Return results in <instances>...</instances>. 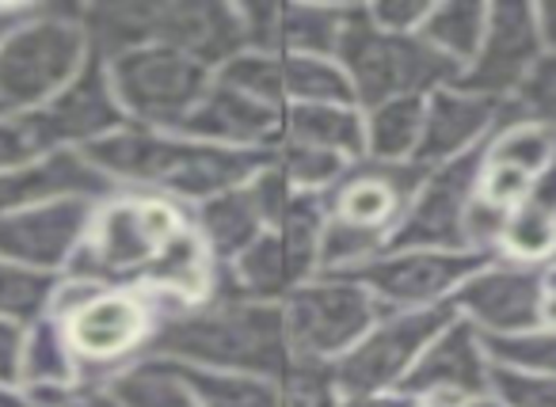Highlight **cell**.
Here are the masks:
<instances>
[{
  "label": "cell",
  "instance_id": "cell-33",
  "mask_svg": "<svg viewBox=\"0 0 556 407\" xmlns=\"http://www.w3.org/2000/svg\"><path fill=\"white\" fill-rule=\"evenodd\" d=\"M58 285H62V275H42V270L0 259V320L24 323V328L39 323L42 316L54 313Z\"/></svg>",
  "mask_w": 556,
  "mask_h": 407
},
{
  "label": "cell",
  "instance_id": "cell-37",
  "mask_svg": "<svg viewBox=\"0 0 556 407\" xmlns=\"http://www.w3.org/2000/svg\"><path fill=\"white\" fill-rule=\"evenodd\" d=\"M484 346L495 369L556 377V328H533L522 331V335H492L484 339Z\"/></svg>",
  "mask_w": 556,
  "mask_h": 407
},
{
  "label": "cell",
  "instance_id": "cell-24",
  "mask_svg": "<svg viewBox=\"0 0 556 407\" xmlns=\"http://www.w3.org/2000/svg\"><path fill=\"white\" fill-rule=\"evenodd\" d=\"M282 141L336 153L351 164L366 161V115L355 103H302L282 111Z\"/></svg>",
  "mask_w": 556,
  "mask_h": 407
},
{
  "label": "cell",
  "instance_id": "cell-28",
  "mask_svg": "<svg viewBox=\"0 0 556 407\" xmlns=\"http://www.w3.org/2000/svg\"><path fill=\"white\" fill-rule=\"evenodd\" d=\"M115 407H202L187 381L156 358H138L123 373L108 377Z\"/></svg>",
  "mask_w": 556,
  "mask_h": 407
},
{
  "label": "cell",
  "instance_id": "cell-22",
  "mask_svg": "<svg viewBox=\"0 0 556 407\" xmlns=\"http://www.w3.org/2000/svg\"><path fill=\"white\" fill-rule=\"evenodd\" d=\"M248 50L282 58H336L348 27V4H240Z\"/></svg>",
  "mask_w": 556,
  "mask_h": 407
},
{
  "label": "cell",
  "instance_id": "cell-13",
  "mask_svg": "<svg viewBox=\"0 0 556 407\" xmlns=\"http://www.w3.org/2000/svg\"><path fill=\"white\" fill-rule=\"evenodd\" d=\"M541 58H545V39H541L538 4L500 0L488 12L484 42H480L469 69L457 77V88L492 96L500 103H515Z\"/></svg>",
  "mask_w": 556,
  "mask_h": 407
},
{
  "label": "cell",
  "instance_id": "cell-19",
  "mask_svg": "<svg viewBox=\"0 0 556 407\" xmlns=\"http://www.w3.org/2000/svg\"><path fill=\"white\" fill-rule=\"evenodd\" d=\"M424 171L427 168H419V164H401V168H386V164L370 161L355 164L332 191H325L328 217L389 244Z\"/></svg>",
  "mask_w": 556,
  "mask_h": 407
},
{
  "label": "cell",
  "instance_id": "cell-29",
  "mask_svg": "<svg viewBox=\"0 0 556 407\" xmlns=\"http://www.w3.org/2000/svg\"><path fill=\"white\" fill-rule=\"evenodd\" d=\"M484 161L538 179L541 171H548L556 164V130L515 111L484 145Z\"/></svg>",
  "mask_w": 556,
  "mask_h": 407
},
{
  "label": "cell",
  "instance_id": "cell-47",
  "mask_svg": "<svg viewBox=\"0 0 556 407\" xmlns=\"http://www.w3.org/2000/svg\"><path fill=\"white\" fill-rule=\"evenodd\" d=\"M0 407H27L24 392H9V389H0Z\"/></svg>",
  "mask_w": 556,
  "mask_h": 407
},
{
  "label": "cell",
  "instance_id": "cell-1",
  "mask_svg": "<svg viewBox=\"0 0 556 407\" xmlns=\"http://www.w3.org/2000/svg\"><path fill=\"white\" fill-rule=\"evenodd\" d=\"M85 153L118 191L156 194L184 209H194L214 194L248 183L275 161V153H240V149L206 145L184 133L141 130V126H123Z\"/></svg>",
  "mask_w": 556,
  "mask_h": 407
},
{
  "label": "cell",
  "instance_id": "cell-46",
  "mask_svg": "<svg viewBox=\"0 0 556 407\" xmlns=\"http://www.w3.org/2000/svg\"><path fill=\"white\" fill-rule=\"evenodd\" d=\"M27 12H31V4H0V42L9 39V31L27 16Z\"/></svg>",
  "mask_w": 556,
  "mask_h": 407
},
{
  "label": "cell",
  "instance_id": "cell-15",
  "mask_svg": "<svg viewBox=\"0 0 556 407\" xmlns=\"http://www.w3.org/2000/svg\"><path fill=\"white\" fill-rule=\"evenodd\" d=\"M492 358H488L484 335L469 320L454 316L439 335L431 339L419 361L412 366L408 381L401 384L404 396L419 404L465 407L472 399L492 396Z\"/></svg>",
  "mask_w": 556,
  "mask_h": 407
},
{
  "label": "cell",
  "instance_id": "cell-38",
  "mask_svg": "<svg viewBox=\"0 0 556 407\" xmlns=\"http://www.w3.org/2000/svg\"><path fill=\"white\" fill-rule=\"evenodd\" d=\"M340 384L328 361L290 358L287 373L278 377V399L282 407H340Z\"/></svg>",
  "mask_w": 556,
  "mask_h": 407
},
{
  "label": "cell",
  "instance_id": "cell-39",
  "mask_svg": "<svg viewBox=\"0 0 556 407\" xmlns=\"http://www.w3.org/2000/svg\"><path fill=\"white\" fill-rule=\"evenodd\" d=\"M42 153H54V149H47L31 111H24V115L0 111V176L24 168L27 161H35Z\"/></svg>",
  "mask_w": 556,
  "mask_h": 407
},
{
  "label": "cell",
  "instance_id": "cell-44",
  "mask_svg": "<svg viewBox=\"0 0 556 407\" xmlns=\"http://www.w3.org/2000/svg\"><path fill=\"white\" fill-rule=\"evenodd\" d=\"M419 399L404 392H343L340 407H416Z\"/></svg>",
  "mask_w": 556,
  "mask_h": 407
},
{
  "label": "cell",
  "instance_id": "cell-40",
  "mask_svg": "<svg viewBox=\"0 0 556 407\" xmlns=\"http://www.w3.org/2000/svg\"><path fill=\"white\" fill-rule=\"evenodd\" d=\"M492 396L507 407H556V377L492 369Z\"/></svg>",
  "mask_w": 556,
  "mask_h": 407
},
{
  "label": "cell",
  "instance_id": "cell-20",
  "mask_svg": "<svg viewBox=\"0 0 556 407\" xmlns=\"http://www.w3.org/2000/svg\"><path fill=\"white\" fill-rule=\"evenodd\" d=\"M123 194L92 161L85 149H54L24 168L0 176V214H16L31 206H54V202H108Z\"/></svg>",
  "mask_w": 556,
  "mask_h": 407
},
{
  "label": "cell",
  "instance_id": "cell-36",
  "mask_svg": "<svg viewBox=\"0 0 556 407\" xmlns=\"http://www.w3.org/2000/svg\"><path fill=\"white\" fill-rule=\"evenodd\" d=\"M222 85L237 88V92L252 96V100L267 103V107L287 111V96H282V54H267V50H240L237 58L214 73Z\"/></svg>",
  "mask_w": 556,
  "mask_h": 407
},
{
  "label": "cell",
  "instance_id": "cell-32",
  "mask_svg": "<svg viewBox=\"0 0 556 407\" xmlns=\"http://www.w3.org/2000/svg\"><path fill=\"white\" fill-rule=\"evenodd\" d=\"M202 407H282L278 384L252 373H222V369H194L168 361Z\"/></svg>",
  "mask_w": 556,
  "mask_h": 407
},
{
  "label": "cell",
  "instance_id": "cell-14",
  "mask_svg": "<svg viewBox=\"0 0 556 407\" xmlns=\"http://www.w3.org/2000/svg\"><path fill=\"white\" fill-rule=\"evenodd\" d=\"M541 301H545V267H522L495 255L477 275L465 278L450 305L480 335L492 339L541 328Z\"/></svg>",
  "mask_w": 556,
  "mask_h": 407
},
{
  "label": "cell",
  "instance_id": "cell-27",
  "mask_svg": "<svg viewBox=\"0 0 556 407\" xmlns=\"http://www.w3.org/2000/svg\"><path fill=\"white\" fill-rule=\"evenodd\" d=\"M363 115H366V161L386 164V168L416 164L419 141H424L427 100H419V96H412V100H389L381 107L363 111Z\"/></svg>",
  "mask_w": 556,
  "mask_h": 407
},
{
  "label": "cell",
  "instance_id": "cell-9",
  "mask_svg": "<svg viewBox=\"0 0 556 407\" xmlns=\"http://www.w3.org/2000/svg\"><path fill=\"white\" fill-rule=\"evenodd\" d=\"M454 316V305L381 313V320L343 358L332 361L340 392H401L419 354Z\"/></svg>",
  "mask_w": 556,
  "mask_h": 407
},
{
  "label": "cell",
  "instance_id": "cell-45",
  "mask_svg": "<svg viewBox=\"0 0 556 407\" xmlns=\"http://www.w3.org/2000/svg\"><path fill=\"white\" fill-rule=\"evenodd\" d=\"M538 24H541V39H545V54H556V0L538 4Z\"/></svg>",
  "mask_w": 556,
  "mask_h": 407
},
{
  "label": "cell",
  "instance_id": "cell-34",
  "mask_svg": "<svg viewBox=\"0 0 556 407\" xmlns=\"http://www.w3.org/2000/svg\"><path fill=\"white\" fill-rule=\"evenodd\" d=\"M282 96H287V107H302V103H355L348 73L340 69L336 58H282Z\"/></svg>",
  "mask_w": 556,
  "mask_h": 407
},
{
  "label": "cell",
  "instance_id": "cell-23",
  "mask_svg": "<svg viewBox=\"0 0 556 407\" xmlns=\"http://www.w3.org/2000/svg\"><path fill=\"white\" fill-rule=\"evenodd\" d=\"M176 133L206 141V145L240 149V153H275L282 145V111L214 77L210 92L202 96L199 107L187 115V123Z\"/></svg>",
  "mask_w": 556,
  "mask_h": 407
},
{
  "label": "cell",
  "instance_id": "cell-31",
  "mask_svg": "<svg viewBox=\"0 0 556 407\" xmlns=\"http://www.w3.org/2000/svg\"><path fill=\"white\" fill-rule=\"evenodd\" d=\"M80 377V366L73 358L65 331L58 323V316H42L39 323L27 328V346H24V389H65Z\"/></svg>",
  "mask_w": 556,
  "mask_h": 407
},
{
  "label": "cell",
  "instance_id": "cell-48",
  "mask_svg": "<svg viewBox=\"0 0 556 407\" xmlns=\"http://www.w3.org/2000/svg\"><path fill=\"white\" fill-rule=\"evenodd\" d=\"M465 407H507V404H500L495 396H484V399H472V404H465Z\"/></svg>",
  "mask_w": 556,
  "mask_h": 407
},
{
  "label": "cell",
  "instance_id": "cell-8",
  "mask_svg": "<svg viewBox=\"0 0 556 407\" xmlns=\"http://www.w3.org/2000/svg\"><path fill=\"white\" fill-rule=\"evenodd\" d=\"M386 308L351 275H317L282 301V320L294 358L328 361L351 351Z\"/></svg>",
  "mask_w": 556,
  "mask_h": 407
},
{
  "label": "cell",
  "instance_id": "cell-5",
  "mask_svg": "<svg viewBox=\"0 0 556 407\" xmlns=\"http://www.w3.org/2000/svg\"><path fill=\"white\" fill-rule=\"evenodd\" d=\"M92 58L77 4H31L0 42V111H39Z\"/></svg>",
  "mask_w": 556,
  "mask_h": 407
},
{
  "label": "cell",
  "instance_id": "cell-11",
  "mask_svg": "<svg viewBox=\"0 0 556 407\" xmlns=\"http://www.w3.org/2000/svg\"><path fill=\"white\" fill-rule=\"evenodd\" d=\"M480 164H484V149L457 156L450 164H439V168H427L412 202L404 206L401 221H396L393 237H389L386 252H401V247L469 252V244H465V214H469V202L477 199Z\"/></svg>",
  "mask_w": 556,
  "mask_h": 407
},
{
  "label": "cell",
  "instance_id": "cell-50",
  "mask_svg": "<svg viewBox=\"0 0 556 407\" xmlns=\"http://www.w3.org/2000/svg\"><path fill=\"white\" fill-rule=\"evenodd\" d=\"M416 407H446V404H416Z\"/></svg>",
  "mask_w": 556,
  "mask_h": 407
},
{
  "label": "cell",
  "instance_id": "cell-26",
  "mask_svg": "<svg viewBox=\"0 0 556 407\" xmlns=\"http://www.w3.org/2000/svg\"><path fill=\"white\" fill-rule=\"evenodd\" d=\"M488 12H492V4H480V0H442V4H431L424 27H419V39L442 62H450L457 73H465L472 58H477L480 42H484Z\"/></svg>",
  "mask_w": 556,
  "mask_h": 407
},
{
  "label": "cell",
  "instance_id": "cell-2",
  "mask_svg": "<svg viewBox=\"0 0 556 407\" xmlns=\"http://www.w3.org/2000/svg\"><path fill=\"white\" fill-rule=\"evenodd\" d=\"M141 358L252 373L278 384L294 354H290L282 305L210 297L191 308H156V328Z\"/></svg>",
  "mask_w": 556,
  "mask_h": 407
},
{
  "label": "cell",
  "instance_id": "cell-17",
  "mask_svg": "<svg viewBox=\"0 0 556 407\" xmlns=\"http://www.w3.org/2000/svg\"><path fill=\"white\" fill-rule=\"evenodd\" d=\"M96 202H54L0 214V259L42 275H65L92 225Z\"/></svg>",
  "mask_w": 556,
  "mask_h": 407
},
{
  "label": "cell",
  "instance_id": "cell-35",
  "mask_svg": "<svg viewBox=\"0 0 556 407\" xmlns=\"http://www.w3.org/2000/svg\"><path fill=\"white\" fill-rule=\"evenodd\" d=\"M275 168H278V176L294 187V191L325 194V191H332V187L340 183L355 164L343 161V156H336V153H325V149L282 141V145L275 149Z\"/></svg>",
  "mask_w": 556,
  "mask_h": 407
},
{
  "label": "cell",
  "instance_id": "cell-25",
  "mask_svg": "<svg viewBox=\"0 0 556 407\" xmlns=\"http://www.w3.org/2000/svg\"><path fill=\"white\" fill-rule=\"evenodd\" d=\"M80 27L88 35L92 54L103 62L118 54H130L153 42L156 0H100V4H77Z\"/></svg>",
  "mask_w": 556,
  "mask_h": 407
},
{
  "label": "cell",
  "instance_id": "cell-4",
  "mask_svg": "<svg viewBox=\"0 0 556 407\" xmlns=\"http://www.w3.org/2000/svg\"><path fill=\"white\" fill-rule=\"evenodd\" d=\"M58 323L85 381H108L141 358L156 328V305L141 290H100L62 275L54 297Z\"/></svg>",
  "mask_w": 556,
  "mask_h": 407
},
{
  "label": "cell",
  "instance_id": "cell-12",
  "mask_svg": "<svg viewBox=\"0 0 556 407\" xmlns=\"http://www.w3.org/2000/svg\"><path fill=\"white\" fill-rule=\"evenodd\" d=\"M290 199H294V187L278 176L275 161H270V168H263L255 179L199 202L194 209H187V217H191V229L206 244L214 267H229L263 232L275 229L282 209L290 206Z\"/></svg>",
  "mask_w": 556,
  "mask_h": 407
},
{
  "label": "cell",
  "instance_id": "cell-30",
  "mask_svg": "<svg viewBox=\"0 0 556 407\" xmlns=\"http://www.w3.org/2000/svg\"><path fill=\"white\" fill-rule=\"evenodd\" d=\"M495 255L522 267H548L556 259V214L533 199H522L515 209H507Z\"/></svg>",
  "mask_w": 556,
  "mask_h": 407
},
{
  "label": "cell",
  "instance_id": "cell-21",
  "mask_svg": "<svg viewBox=\"0 0 556 407\" xmlns=\"http://www.w3.org/2000/svg\"><path fill=\"white\" fill-rule=\"evenodd\" d=\"M153 42L194 58L210 73L248 50V27L240 4L222 0H156Z\"/></svg>",
  "mask_w": 556,
  "mask_h": 407
},
{
  "label": "cell",
  "instance_id": "cell-43",
  "mask_svg": "<svg viewBox=\"0 0 556 407\" xmlns=\"http://www.w3.org/2000/svg\"><path fill=\"white\" fill-rule=\"evenodd\" d=\"M24 346H27L24 323L0 320V389L9 392L24 389Z\"/></svg>",
  "mask_w": 556,
  "mask_h": 407
},
{
  "label": "cell",
  "instance_id": "cell-42",
  "mask_svg": "<svg viewBox=\"0 0 556 407\" xmlns=\"http://www.w3.org/2000/svg\"><path fill=\"white\" fill-rule=\"evenodd\" d=\"M427 12H431V0H378V4H366L370 24L389 35H419Z\"/></svg>",
  "mask_w": 556,
  "mask_h": 407
},
{
  "label": "cell",
  "instance_id": "cell-49",
  "mask_svg": "<svg viewBox=\"0 0 556 407\" xmlns=\"http://www.w3.org/2000/svg\"><path fill=\"white\" fill-rule=\"evenodd\" d=\"M545 285H548V290H556V259L545 267Z\"/></svg>",
  "mask_w": 556,
  "mask_h": 407
},
{
  "label": "cell",
  "instance_id": "cell-18",
  "mask_svg": "<svg viewBox=\"0 0 556 407\" xmlns=\"http://www.w3.org/2000/svg\"><path fill=\"white\" fill-rule=\"evenodd\" d=\"M510 115H515V103H500L492 96H477L457 85L439 88L427 96L424 141H419L416 164L439 168V164H450L465 153H477Z\"/></svg>",
  "mask_w": 556,
  "mask_h": 407
},
{
  "label": "cell",
  "instance_id": "cell-16",
  "mask_svg": "<svg viewBox=\"0 0 556 407\" xmlns=\"http://www.w3.org/2000/svg\"><path fill=\"white\" fill-rule=\"evenodd\" d=\"M31 115L47 149H92L123 126H130L115 96V85H111L108 62L100 54L88 58L85 69L47 107L31 111Z\"/></svg>",
  "mask_w": 556,
  "mask_h": 407
},
{
  "label": "cell",
  "instance_id": "cell-6",
  "mask_svg": "<svg viewBox=\"0 0 556 407\" xmlns=\"http://www.w3.org/2000/svg\"><path fill=\"white\" fill-rule=\"evenodd\" d=\"M336 62L348 73L358 111L381 107L389 100H412V96L427 100L462 77L419 35H389L374 27L366 4H348V27H343Z\"/></svg>",
  "mask_w": 556,
  "mask_h": 407
},
{
  "label": "cell",
  "instance_id": "cell-10",
  "mask_svg": "<svg viewBox=\"0 0 556 407\" xmlns=\"http://www.w3.org/2000/svg\"><path fill=\"white\" fill-rule=\"evenodd\" d=\"M495 255L480 252H446V247H401V252H381L378 259L351 270L355 282L378 297L386 313L401 308H434L450 305L454 293L469 275H477Z\"/></svg>",
  "mask_w": 556,
  "mask_h": 407
},
{
  "label": "cell",
  "instance_id": "cell-3",
  "mask_svg": "<svg viewBox=\"0 0 556 407\" xmlns=\"http://www.w3.org/2000/svg\"><path fill=\"white\" fill-rule=\"evenodd\" d=\"M187 225H191L187 209L168 199L130 191L115 194L96 206L88 237L73 255L65 278L100 290H138L164 244Z\"/></svg>",
  "mask_w": 556,
  "mask_h": 407
},
{
  "label": "cell",
  "instance_id": "cell-41",
  "mask_svg": "<svg viewBox=\"0 0 556 407\" xmlns=\"http://www.w3.org/2000/svg\"><path fill=\"white\" fill-rule=\"evenodd\" d=\"M515 111L556 130V54H545L515 100Z\"/></svg>",
  "mask_w": 556,
  "mask_h": 407
},
{
  "label": "cell",
  "instance_id": "cell-7",
  "mask_svg": "<svg viewBox=\"0 0 556 407\" xmlns=\"http://www.w3.org/2000/svg\"><path fill=\"white\" fill-rule=\"evenodd\" d=\"M108 73L126 123L161 133H176L214 85V73L206 65L161 42L111 58Z\"/></svg>",
  "mask_w": 556,
  "mask_h": 407
}]
</instances>
